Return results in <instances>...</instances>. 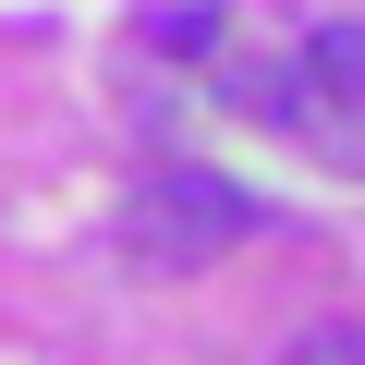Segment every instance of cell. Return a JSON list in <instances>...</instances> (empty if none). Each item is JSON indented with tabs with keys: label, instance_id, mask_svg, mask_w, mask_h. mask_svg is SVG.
<instances>
[{
	"label": "cell",
	"instance_id": "obj_1",
	"mask_svg": "<svg viewBox=\"0 0 365 365\" xmlns=\"http://www.w3.org/2000/svg\"><path fill=\"white\" fill-rule=\"evenodd\" d=\"M256 220H268V207L244 195V182H220V170H146L134 195H122V256H134V268H207V256H232Z\"/></svg>",
	"mask_w": 365,
	"mask_h": 365
},
{
	"label": "cell",
	"instance_id": "obj_2",
	"mask_svg": "<svg viewBox=\"0 0 365 365\" xmlns=\"http://www.w3.org/2000/svg\"><path fill=\"white\" fill-rule=\"evenodd\" d=\"M304 86L317 98H365V25H317L304 37Z\"/></svg>",
	"mask_w": 365,
	"mask_h": 365
},
{
	"label": "cell",
	"instance_id": "obj_3",
	"mask_svg": "<svg viewBox=\"0 0 365 365\" xmlns=\"http://www.w3.org/2000/svg\"><path fill=\"white\" fill-rule=\"evenodd\" d=\"M292 365H365V329H304Z\"/></svg>",
	"mask_w": 365,
	"mask_h": 365
}]
</instances>
